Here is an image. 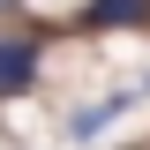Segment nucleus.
<instances>
[{
    "mask_svg": "<svg viewBox=\"0 0 150 150\" xmlns=\"http://www.w3.org/2000/svg\"><path fill=\"white\" fill-rule=\"evenodd\" d=\"M38 75V45L30 38H0V98H23Z\"/></svg>",
    "mask_w": 150,
    "mask_h": 150,
    "instance_id": "1",
    "label": "nucleus"
},
{
    "mask_svg": "<svg viewBox=\"0 0 150 150\" xmlns=\"http://www.w3.org/2000/svg\"><path fill=\"white\" fill-rule=\"evenodd\" d=\"M83 23L90 30H128V23H150V0H90Z\"/></svg>",
    "mask_w": 150,
    "mask_h": 150,
    "instance_id": "2",
    "label": "nucleus"
},
{
    "mask_svg": "<svg viewBox=\"0 0 150 150\" xmlns=\"http://www.w3.org/2000/svg\"><path fill=\"white\" fill-rule=\"evenodd\" d=\"M120 112H128V98H105V105H90L83 120H75V135H98V128H112Z\"/></svg>",
    "mask_w": 150,
    "mask_h": 150,
    "instance_id": "3",
    "label": "nucleus"
},
{
    "mask_svg": "<svg viewBox=\"0 0 150 150\" xmlns=\"http://www.w3.org/2000/svg\"><path fill=\"white\" fill-rule=\"evenodd\" d=\"M0 8H15V0H0Z\"/></svg>",
    "mask_w": 150,
    "mask_h": 150,
    "instance_id": "4",
    "label": "nucleus"
}]
</instances>
